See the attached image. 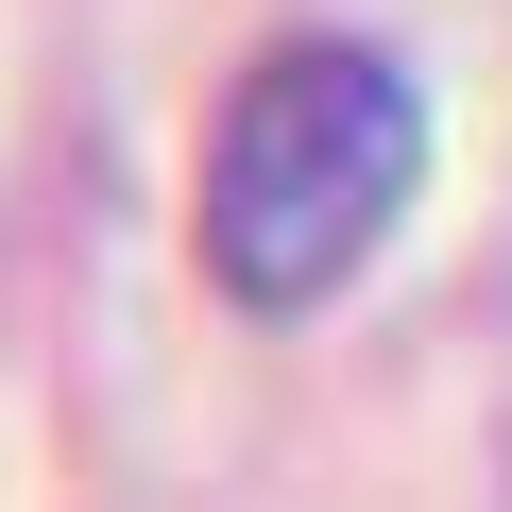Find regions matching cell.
<instances>
[{
  "mask_svg": "<svg viewBox=\"0 0 512 512\" xmlns=\"http://www.w3.org/2000/svg\"><path fill=\"white\" fill-rule=\"evenodd\" d=\"M427 171V86L376 52V35H291L256 52L222 137H205V256L239 308H325L359 256L393 239Z\"/></svg>",
  "mask_w": 512,
  "mask_h": 512,
  "instance_id": "obj_1",
  "label": "cell"
}]
</instances>
